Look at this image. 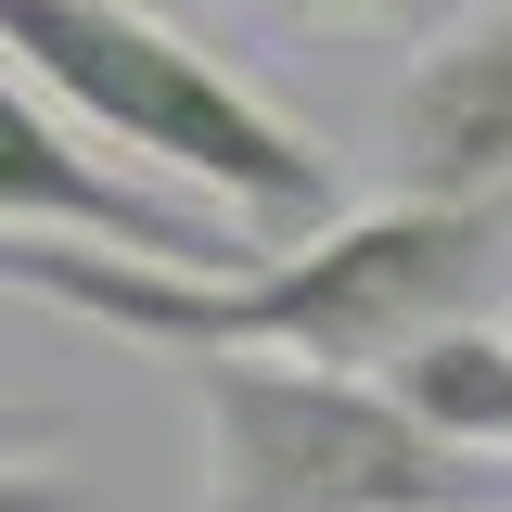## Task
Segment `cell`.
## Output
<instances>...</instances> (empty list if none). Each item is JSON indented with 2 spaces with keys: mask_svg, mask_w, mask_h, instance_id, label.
<instances>
[{
  "mask_svg": "<svg viewBox=\"0 0 512 512\" xmlns=\"http://www.w3.org/2000/svg\"><path fill=\"white\" fill-rule=\"evenodd\" d=\"M0 231H77V244H128V256H167V269H244L256 256V231L231 205L103 167L77 128H52L26 103V77H0Z\"/></svg>",
  "mask_w": 512,
  "mask_h": 512,
  "instance_id": "4",
  "label": "cell"
},
{
  "mask_svg": "<svg viewBox=\"0 0 512 512\" xmlns=\"http://www.w3.org/2000/svg\"><path fill=\"white\" fill-rule=\"evenodd\" d=\"M0 52H13L26 90H52L116 154L192 180L205 205H231L256 244H295L320 218H346L333 154L269 90H244L218 52H192L180 13H154V0H0Z\"/></svg>",
  "mask_w": 512,
  "mask_h": 512,
  "instance_id": "2",
  "label": "cell"
},
{
  "mask_svg": "<svg viewBox=\"0 0 512 512\" xmlns=\"http://www.w3.org/2000/svg\"><path fill=\"white\" fill-rule=\"evenodd\" d=\"M295 13H397V0H295Z\"/></svg>",
  "mask_w": 512,
  "mask_h": 512,
  "instance_id": "8",
  "label": "cell"
},
{
  "mask_svg": "<svg viewBox=\"0 0 512 512\" xmlns=\"http://www.w3.org/2000/svg\"><path fill=\"white\" fill-rule=\"evenodd\" d=\"M384 180L397 192H500L512 180V0L436 26L384 90Z\"/></svg>",
  "mask_w": 512,
  "mask_h": 512,
  "instance_id": "5",
  "label": "cell"
},
{
  "mask_svg": "<svg viewBox=\"0 0 512 512\" xmlns=\"http://www.w3.org/2000/svg\"><path fill=\"white\" fill-rule=\"evenodd\" d=\"M0 244H13V231H0Z\"/></svg>",
  "mask_w": 512,
  "mask_h": 512,
  "instance_id": "10",
  "label": "cell"
},
{
  "mask_svg": "<svg viewBox=\"0 0 512 512\" xmlns=\"http://www.w3.org/2000/svg\"><path fill=\"white\" fill-rule=\"evenodd\" d=\"M180 372L205 410V512H500L512 461L410 423L384 372L269 346H192Z\"/></svg>",
  "mask_w": 512,
  "mask_h": 512,
  "instance_id": "3",
  "label": "cell"
},
{
  "mask_svg": "<svg viewBox=\"0 0 512 512\" xmlns=\"http://www.w3.org/2000/svg\"><path fill=\"white\" fill-rule=\"evenodd\" d=\"M154 13H205V0H154Z\"/></svg>",
  "mask_w": 512,
  "mask_h": 512,
  "instance_id": "9",
  "label": "cell"
},
{
  "mask_svg": "<svg viewBox=\"0 0 512 512\" xmlns=\"http://www.w3.org/2000/svg\"><path fill=\"white\" fill-rule=\"evenodd\" d=\"M0 295H39L64 320H103L154 359L192 346H269V359H346L372 372L436 320L512 308V180L500 192H397L372 218H320L295 244H256L244 269H167L77 231H13Z\"/></svg>",
  "mask_w": 512,
  "mask_h": 512,
  "instance_id": "1",
  "label": "cell"
},
{
  "mask_svg": "<svg viewBox=\"0 0 512 512\" xmlns=\"http://www.w3.org/2000/svg\"><path fill=\"white\" fill-rule=\"evenodd\" d=\"M372 372L397 384V410L436 423L448 448H500L512 461V333H500V308L487 320H436V333H410V346L372 359Z\"/></svg>",
  "mask_w": 512,
  "mask_h": 512,
  "instance_id": "6",
  "label": "cell"
},
{
  "mask_svg": "<svg viewBox=\"0 0 512 512\" xmlns=\"http://www.w3.org/2000/svg\"><path fill=\"white\" fill-rule=\"evenodd\" d=\"M64 423L52 410H26V397H0V512H77V487H64Z\"/></svg>",
  "mask_w": 512,
  "mask_h": 512,
  "instance_id": "7",
  "label": "cell"
}]
</instances>
